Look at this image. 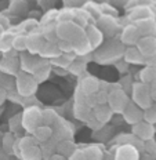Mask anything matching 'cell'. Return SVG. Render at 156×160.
Masks as SVG:
<instances>
[{"instance_id":"cell-1","label":"cell","mask_w":156,"mask_h":160,"mask_svg":"<svg viewBox=\"0 0 156 160\" xmlns=\"http://www.w3.org/2000/svg\"><path fill=\"white\" fill-rule=\"evenodd\" d=\"M14 76H15V90L18 91V94H21L22 97L36 94V91L39 88V83L36 82V79L33 78L32 73L19 69Z\"/></svg>"},{"instance_id":"cell-2","label":"cell","mask_w":156,"mask_h":160,"mask_svg":"<svg viewBox=\"0 0 156 160\" xmlns=\"http://www.w3.org/2000/svg\"><path fill=\"white\" fill-rule=\"evenodd\" d=\"M57 36L61 40L75 43L84 36V28L78 25L75 21H61L57 22Z\"/></svg>"},{"instance_id":"cell-3","label":"cell","mask_w":156,"mask_h":160,"mask_svg":"<svg viewBox=\"0 0 156 160\" xmlns=\"http://www.w3.org/2000/svg\"><path fill=\"white\" fill-rule=\"evenodd\" d=\"M130 99L142 109L148 108V106L153 102L151 91H149V86L140 82V80H138V82L134 80V83H133V87L130 91Z\"/></svg>"},{"instance_id":"cell-4","label":"cell","mask_w":156,"mask_h":160,"mask_svg":"<svg viewBox=\"0 0 156 160\" xmlns=\"http://www.w3.org/2000/svg\"><path fill=\"white\" fill-rule=\"evenodd\" d=\"M21 120L25 132H32L38 126L42 124V106L32 105L24 108L21 112Z\"/></svg>"},{"instance_id":"cell-5","label":"cell","mask_w":156,"mask_h":160,"mask_svg":"<svg viewBox=\"0 0 156 160\" xmlns=\"http://www.w3.org/2000/svg\"><path fill=\"white\" fill-rule=\"evenodd\" d=\"M130 101V95L124 91L123 88H115L108 91V101L107 104L111 106L115 115H122L123 109Z\"/></svg>"},{"instance_id":"cell-6","label":"cell","mask_w":156,"mask_h":160,"mask_svg":"<svg viewBox=\"0 0 156 160\" xmlns=\"http://www.w3.org/2000/svg\"><path fill=\"white\" fill-rule=\"evenodd\" d=\"M95 25L98 26L99 31L104 33L105 39L113 38L119 31V22H118V19H116V17L104 14V12L95 19Z\"/></svg>"},{"instance_id":"cell-7","label":"cell","mask_w":156,"mask_h":160,"mask_svg":"<svg viewBox=\"0 0 156 160\" xmlns=\"http://www.w3.org/2000/svg\"><path fill=\"white\" fill-rule=\"evenodd\" d=\"M53 127V137H54L57 141L59 139H66V138H73L75 134V128L73 124L71 122H68L64 118H59L55 120V123L51 126Z\"/></svg>"},{"instance_id":"cell-8","label":"cell","mask_w":156,"mask_h":160,"mask_svg":"<svg viewBox=\"0 0 156 160\" xmlns=\"http://www.w3.org/2000/svg\"><path fill=\"white\" fill-rule=\"evenodd\" d=\"M131 132L134 134L137 138L142 139V141H147V139L153 138L156 134V128L153 124L145 122L144 119L137 122L135 124H131Z\"/></svg>"},{"instance_id":"cell-9","label":"cell","mask_w":156,"mask_h":160,"mask_svg":"<svg viewBox=\"0 0 156 160\" xmlns=\"http://www.w3.org/2000/svg\"><path fill=\"white\" fill-rule=\"evenodd\" d=\"M141 152L131 144H118L115 149V160H138Z\"/></svg>"},{"instance_id":"cell-10","label":"cell","mask_w":156,"mask_h":160,"mask_svg":"<svg viewBox=\"0 0 156 160\" xmlns=\"http://www.w3.org/2000/svg\"><path fill=\"white\" fill-rule=\"evenodd\" d=\"M44 42H46V39L43 38L39 28L26 33V51L32 52V54H39L43 44H44Z\"/></svg>"},{"instance_id":"cell-11","label":"cell","mask_w":156,"mask_h":160,"mask_svg":"<svg viewBox=\"0 0 156 160\" xmlns=\"http://www.w3.org/2000/svg\"><path fill=\"white\" fill-rule=\"evenodd\" d=\"M140 38H141V33L134 22L124 25L120 32V42L124 46H135V43L138 42Z\"/></svg>"},{"instance_id":"cell-12","label":"cell","mask_w":156,"mask_h":160,"mask_svg":"<svg viewBox=\"0 0 156 160\" xmlns=\"http://www.w3.org/2000/svg\"><path fill=\"white\" fill-rule=\"evenodd\" d=\"M142 115H144V109L140 108L137 104H134L131 99L128 101V104L126 105V108L123 109V112H122L123 120L130 126L142 120Z\"/></svg>"},{"instance_id":"cell-13","label":"cell","mask_w":156,"mask_h":160,"mask_svg":"<svg viewBox=\"0 0 156 160\" xmlns=\"http://www.w3.org/2000/svg\"><path fill=\"white\" fill-rule=\"evenodd\" d=\"M84 36H86V39L88 40V43H90L93 51H94L95 48H98L99 46L102 44V42L105 40L104 33L98 29L95 22H91V24H88L84 28Z\"/></svg>"},{"instance_id":"cell-14","label":"cell","mask_w":156,"mask_h":160,"mask_svg":"<svg viewBox=\"0 0 156 160\" xmlns=\"http://www.w3.org/2000/svg\"><path fill=\"white\" fill-rule=\"evenodd\" d=\"M18 59H19V68L25 72H29L32 73L35 71V68L38 66L39 61L42 59V57L39 54H32L29 51H21L18 55Z\"/></svg>"},{"instance_id":"cell-15","label":"cell","mask_w":156,"mask_h":160,"mask_svg":"<svg viewBox=\"0 0 156 160\" xmlns=\"http://www.w3.org/2000/svg\"><path fill=\"white\" fill-rule=\"evenodd\" d=\"M79 88L84 95L93 94V92H97L99 90V79L95 78L93 75H88L86 73L84 76L80 78V82H79Z\"/></svg>"},{"instance_id":"cell-16","label":"cell","mask_w":156,"mask_h":160,"mask_svg":"<svg viewBox=\"0 0 156 160\" xmlns=\"http://www.w3.org/2000/svg\"><path fill=\"white\" fill-rule=\"evenodd\" d=\"M51 71H53V65L50 64V59L42 58L40 61H39L38 66L35 68V71L32 72V75H33V78L36 79V82L40 84V83H44L46 80L50 78Z\"/></svg>"},{"instance_id":"cell-17","label":"cell","mask_w":156,"mask_h":160,"mask_svg":"<svg viewBox=\"0 0 156 160\" xmlns=\"http://www.w3.org/2000/svg\"><path fill=\"white\" fill-rule=\"evenodd\" d=\"M122 58L128 65H144V55L140 52L135 46H124V50L122 52Z\"/></svg>"},{"instance_id":"cell-18","label":"cell","mask_w":156,"mask_h":160,"mask_svg":"<svg viewBox=\"0 0 156 160\" xmlns=\"http://www.w3.org/2000/svg\"><path fill=\"white\" fill-rule=\"evenodd\" d=\"M135 47L140 50L144 57H148L156 52V36H141L135 43Z\"/></svg>"},{"instance_id":"cell-19","label":"cell","mask_w":156,"mask_h":160,"mask_svg":"<svg viewBox=\"0 0 156 160\" xmlns=\"http://www.w3.org/2000/svg\"><path fill=\"white\" fill-rule=\"evenodd\" d=\"M148 17H153V11H152V8L149 7L148 4L134 6V7L128 8L127 19L130 22H135V21H138V19L148 18Z\"/></svg>"},{"instance_id":"cell-20","label":"cell","mask_w":156,"mask_h":160,"mask_svg":"<svg viewBox=\"0 0 156 160\" xmlns=\"http://www.w3.org/2000/svg\"><path fill=\"white\" fill-rule=\"evenodd\" d=\"M137 25L141 36H156V18L155 17H148L134 22Z\"/></svg>"},{"instance_id":"cell-21","label":"cell","mask_w":156,"mask_h":160,"mask_svg":"<svg viewBox=\"0 0 156 160\" xmlns=\"http://www.w3.org/2000/svg\"><path fill=\"white\" fill-rule=\"evenodd\" d=\"M19 59L18 57H10L3 55L0 59V72L8 73V75H15L19 71Z\"/></svg>"},{"instance_id":"cell-22","label":"cell","mask_w":156,"mask_h":160,"mask_svg":"<svg viewBox=\"0 0 156 160\" xmlns=\"http://www.w3.org/2000/svg\"><path fill=\"white\" fill-rule=\"evenodd\" d=\"M91 111H93V115H94L99 122L104 123V124H108V123L113 119V115H115L113 111H112L111 106L108 104H98V105H95Z\"/></svg>"},{"instance_id":"cell-23","label":"cell","mask_w":156,"mask_h":160,"mask_svg":"<svg viewBox=\"0 0 156 160\" xmlns=\"http://www.w3.org/2000/svg\"><path fill=\"white\" fill-rule=\"evenodd\" d=\"M57 22L58 21H48V22H43L39 24V29H40L43 38L47 42H57L58 36H57Z\"/></svg>"},{"instance_id":"cell-24","label":"cell","mask_w":156,"mask_h":160,"mask_svg":"<svg viewBox=\"0 0 156 160\" xmlns=\"http://www.w3.org/2000/svg\"><path fill=\"white\" fill-rule=\"evenodd\" d=\"M59 54H61V51H59V48L57 46V42H47V40L44 42L40 52H39V55L46 59H53L55 57H58Z\"/></svg>"},{"instance_id":"cell-25","label":"cell","mask_w":156,"mask_h":160,"mask_svg":"<svg viewBox=\"0 0 156 160\" xmlns=\"http://www.w3.org/2000/svg\"><path fill=\"white\" fill-rule=\"evenodd\" d=\"M76 145L73 142V139L72 138H66V139H59V141L57 142V153H59V155H62L65 159H68L69 156L72 155V152L76 149Z\"/></svg>"},{"instance_id":"cell-26","label":"cell","mask_w":156,"mask_h":160,"mask_svg":"<svg viewBox=\"0 0 156 160\" xmlns=\"http://www.w3.org/2000/svg\"><path fill=\"white\" fill-rule=\"evenodd\" d=\"M75 58H76V54L73 51H72V52H61L58 57L50 59V64H51L53 66H57V68L66 69L69 66V64H71Z\"/></svg>"},{"instance_id":"cell-27","label":"cell","mask_w":156,"mask_h":160,"mask_svg":"<svg viewBox=\"0 0 156 160\" xmlns=\"http://www.w3.org/2000/svg\"><path fill=\"white\" fill-rule=\"evenodd\" d=\"M19 159L22 160H42L43 156H42V151H40V146L38 145H32V146H28V148L22 149L18 155Z\"/></svg>"},{"instance_id":"cell-28","label":"cell","mask_w":156,"mask_h":160,"mask_svg":"<svg viewBox=\"0 0 156 160\" xmlns=\"http://www.w3.org/2000/svg\"><path fill=\"white\" fill-rule=\"evenodd\" d=\"M31 134L35 137L36 141L40 144V142L47 141V139H50L53 137V127L51 126H47V124H40L33 130Z\"/></svg>"},{"instance_id":"cell-29","label":"cell","mask_w":156,"mask_h":160,"mask_svg":"<svg viewBox=\"0 0 156 160\" xmlns=\"http://www.w3.org/2000/svg\"><path fill=\"white\" fill-rule=\"evenodd\" d=\"M86 160H101L102 153H104V148L99 144H91L83 148Z\"/></svg>"},{"instance_id":"cell-30","label":"cell","mask_w":156,"mask_h":160,"mask_svg":"<svg viewBox=\"0 0 156 160\" xmlns=\"http://www.w3.org/2000/svg\"><path fill=\"white\" fill-rule=\"evenodd\" d=\"M73 118L80 120V122H86L88 116L91 115V108H88L84 102H73Z\"/></svg>"},{"instance_id":"cell-31","label":"cell","mask_w":156,"mask_h":160,"mask_svg":"<svg viewBox=\"0 0 156 160\" xmlns=\"http://www.w3.org/2000/svg\"><path fill=\"white\" fill-rule=\"evenodd\" d=\"M7 127H8V131L14 132L15 137H21L19 134H24L25 130L22 127V120H21V112L19 113H15V115H13L11 118L8 119L7 122Z\"/></svg>"},{"instance_id":"cell-32","label":"cell","mask_w":156,"mask_h":160,"mask_svg":"<svg viewBox=\"0 0 156 160\" xmlns=\"http://www.w3.org/2000/svg\"><path fill=\"white\" fill-rule=\"evenodd\" d=\"M144 68L138 72L137 79L140 82L145 83V84H149L151 82H153L156 79V68L155 66H149V65H142Z\"/></svg>"},{"instance_id":"cell-33","label":"cell","mask_w":156,"mask_h":160,"mask_svg":"<svg viewBox=\"0 0 156 160\" xmlns=\"http://www.w3.org/2000/svg\"><path fill=\"white\" fill-rule=\"evenodd\" d=\"M57 142H58L57 139H55L54 137H51V138L47 139V141L40 142V144H39L43 159H47L48 160L50 156H51L53 153H55V151H57Z\"/></svg>"},{"instance_id":"cell-34","label":"cell","mask_w":156,"mask_h":160,"mask_svg":"<svg viewBox=\"0 0 156 160\" xmlns=\"http://www.w3.org/2000/svg\"><path fill=\"white\" fill-rule=\"evenodd\" d=\"M15 134L11 131H6L3 132L2 141H0V145H2L3 151H4L7 155H13V148H14V142H15Z\"/></svg>"},{"instance_id":"cell-35","label":"cell","mask_w":156,"mask_h":160,"mask_svg":"<svg viewBox=\"0 0 156 160\" xmlns=\"http://www.w3.org/2000/svg\"><path fill=\"white\" fill-rule=\"evenodd\" d=\"M93 48L88 43V40L86 39V36H83L78 40V42L73 43V52L76 54V57H80V55H86L88 52H91Z\"/></svg>"},{"instance_id":"cell-36","label":"cell","mask_w":156,"mask_h":160,"mask_svg":"<svg viewBox=\"0 0 156 160\" xmlns=\"http://www.w3.org/2000/svg\"><path fill=\"white\" fill-rule=\"evenodd\" d=\"M14 32L2 31L0 33V52H4L13 47V39H14Z\"/></svg>"},{"instance_id":"cell-37","label":"cell","mask_w":156,"mask_h":160,"mask_svg":"<svg viewBox=\"0 0 156 160\" xmlns=\"http://www.w3.org/2000/svg\"><path fill=\"white\" fill-rule=\"evenodd\" d=\"M86 65L83 61H80L79 58H75L73 61L69 64V66L66 68L68 73H72V75H76V76H83L86 73Z\"/></svg>"},{"instance_id":"cell-38","label":"cell","mask_w":156,"mask_h":160,"mask_svg":"<svg viewBox=\"0 0 156 160\" xmlns=\"http://www.w3.org/2000/svg\"><path fill=\"white\" fill-rule=\"evenodd\" d=\"M59 118V115L57 111L53 108H46L42 109V124H47V126H53L55 123V120Z\"/></svg>"},{"instance_id":"cell-39","label":"cell","mask_w":156,"mask_h":160,"mask_svg":"<svg viewBox=\"0 0 156 160\" xmlns=\"http://www.w3.org/2000/svg\"><path fill=\"white\" fill-rule=\"evenodd\" d=\"M82 8L83 10H86V11L90 14L94 19H97L99 15L102 14V11H101V6L98 4V3H95V2H93V0H87L86 3H83L82 4Z\"/></svg>"},{"instance_id":"cell-40","label":"cell","mask_w":156,"mask_h":160,"mask_svg":"<svg viewBox=\"0 0 156 160\" xmlns=\"http://www.w3.org/2000/svg\"><path fill=\"white\" fill-rule=\"evenodd\" d=\"M0 87H3L4 90H7V91L14 90L15 88V76L0 72Z\"/></svg>"},{"instance_id":"cell-41","label":"cell","mask_w":156,"mask_h":160,"mask_svg":"<svg viewBox=\"0 0 156 160\" xmlns=\"http://www.w3.org/2000/svg\"><path fill=\"white\" fill-rule=\"evenodd\" d=\"M13 48H15L18 52L25 51L26 50V33L19 32L14 35V39H13Z\"/></svg>"},{"instance_id":"cell-42","label":"cell","mask_w":156,"mask_h":160,"mask_svg":"<svg viewBox=\"0 0 156 160\" xmlns=\"http://www.w3.org/2000/svg\"><path fill=\"white\" fill-rule=\"evenodd\" d=\"M75 19V7H64L57 11V21H73Z\"/></svg>"},{"instance_id":"cell-43","label":"cell","mask_w":156,"mask_h":160,"mask_svg":"<svg viewBox=\"0 0 156 160\" xmlns=\"http://www.w3.org/2000/svg\"><path fill=\"white\" fill-rule=\"evenodd\" d=\"M142 119L145 122L151 123V124H156V102H152L148 108L144 109V115H142Z\"/></svg>"},{"instance_id":"cell-44","label":"cell","mask_w":156,"mask_h":160,"mask_svg":"<svg viewBox=\"0 0 156 160\" xmlns=\"http://www.w3.org/2000/svg\"><path fill=\"white\" fill-rule=\"evenodd\" d=\"M118 83L120 84V87L123 88L128 95H130V91H131V87H133V83H134V79H133V76L130 75V73L122 75V78H120V80H119Z\"/></svg>"},{"instance_id":"cell-45","label":"cell","mask_w":156,"mask_h":160,"mask_svg":"<svg viewBox=\"0 0 156 160\" xmlns=\"http://www.w3.org/2000/svg\"><path fill=\"white\" fill-rule=\"evenodd\" d=\"M84 123H86V124H87V127L90 128L93 132H94V131H98L99 128H102V127H104V126H105L104 123H102V122H99V120H98L97 118H95L94 115H93V111H91V115L88 116V119L86 120Z\"/></svg>"},{"instance_id":"cell-46","label":"cell","mask_w":156,"mask_h":160,"mask_svg":"<svg viewBox=\"0 0 156 160\" xmlns=\"http://www.w3.org/2000/svg\"><path fill=\"white\" fill-rule=\"evenodd\" d=\"M38 28H39V21H36V19H32V18H29V19H26V21H24L21 24V26H19L21 32H24V33H29V32L35 31V29H38Z\"/></svg>"},{"instance_id":"cell-47","label":"cell","mask_w":156,"mask_h":160,"mask_svg":"<svg viewBox=\"0 0 156 160\" xmlns=\"http://www.w3.org/2000/svg\"><path fill=\"white\" fill-rule=\"evenodd\" d=\"M10 10H11L14 14H22L26 10V3L24 0H13L11 6H10Z\"/></svg>"},{"instance_id":"cell-48","label":"cell","mask_w":156,"mask_h":160,"mask_svg":"<svg viewBox=\"0 0 156 160\" xmlns=\"http://www.w3.org/2000/svg\"><path fill=\"white\" fill-rule=\"evenodd\" d=\"M113 65H115L116 71H118L119 73H120V75H126V73H128V69H130V65H128V64L124 61L123 58H119V59H116V61L113 62Z\"/></svg>"},{"instance_id":"cell-49","label":"cell","mask_w":156,"mask_h":160,"mask_svg":"<svg viewBox=\"0 0 156 160\" xmlns=\"http://www.w3.org/2000/svg\"><path fill=\"white\" fill-rule=\"evenodd\" d=\"M22 108H26V106H32V105H40V102H39V99L36 98V95H26V97H22L21 99V104Z\"/></svg>"},{"instance_id":"cell-50","label":"cell","mask_w":156,"mask_h":160,"mask_svg":"<svg viewBox=\"0 0 156 160\" xmlns=\"http://www.w3.org/2000/svg\"><path fill=\"white\" fill-rule=\"evenodd\" d=\"M57 46H58V48H59V51L61 52H72L73 51V43L66 42V40L58 39L57 40Z\"/></svg>"},{"instance_id":"cell-51","label":"cell","mask_w":156,"mask_h":160,"mask_svg":"<svg viewBox=\"0 0 156 160\" xmlns=\"http://www.w3.org/2000/svg\"><path fill=\"white\" fill-rule=\"evenodd\" d=\"M69 160H86L84 158V152H83V148H79L76 146V149L72 152V155L68 158Z\"/></svg>"},{"instance_id":"cell-52","label":"cell","mask_w":156,"mask_h":160,"mask_svg":"<svg viewBox=\"0 0 156 160\" xmlns=\"http://www.w3.org/2000/svg\"><path fill=\"white\" fill-rule=\"evenodd\" d=\"M84 104L88 106V108H94L95 105H98L97 102V95H95V92H93V94H88L84 97Z\"/></svg>"},{"instance_id":"cell-53","label":"cell","mask_w":156,"mask_h":160,"mask_svg":"<svg viewBox=\"0 0 156 160\" xmlns=\"http://www.w3.org/2000/svg\"><path fill=\"white\" fill-rule=\"evenodd\" d=\"M95 95H97V102L98 104H107V101H108V91L107 90L99 88L98 91L95 92Z\"/></svg>"},{"instance_id":"cell-54","label":"cell","mask_w":156,"mask_h":160,"mask_svg":"<svg viewBox=\"0 0 156 160\" xmlns=\"http://www.w3.org/2000/svg\"><path fill=\"white\" fill-rule=\"evenodd\" d=\"M142 4H151V0H127V4H126V8L134 7V6H142Z\"/></svg>"},{"instance_id":"cell-55","label":"cell","mask_w":156,"mask_h":160,"mask_svg":"<svg viewBox=\"0 0 156 160\" xmlns=\"http://www.w3.org/2000/svg\"><path fill=\"white\" fill-rule=\"evenodd\" d=\"M144 65L155 66V68H156V52H155V54L148 55V57H144Z\"/></svg>"},{"instance_id":"cell-56","label":"cell","mask_w":156,"mask_h":160,"mask_svg":"<svg viewBox=\"0 0 156 160\" xmlns=\"http://www.w3.org/2000/svg\"><path fill=\"white\" fill-rule=\"evenodd\" d=\"M149 91H151V95H152V99H153V102H156V79L153 82L149 83Z\"/></svg>"},{"instance_id":"cell-57","label":"cell","mask_w":156,"mask_h":160,"mask_svg":"<svg viewBox=\"0 0 156 160\" xmlns=\"http://www.w3.org/2000/svg\"><path fill=\"white\" fill-rule=\"evenodd\" d=\"M7 101V90L0 87V106L4 105V102Z\"/></svg>"},{"instance_id":"cell-58","label":"cell","mask_w":156,"mask_h":160,"mask_svg":"<svg viewBox=\"0 0 156 160\" xmlns=\"http://www.w3.org/2000/svg\"><path fill=\"white\" fill-rule=\"evenodd\" d=\"M108 3L112 6H122V7H126L127 0H108Z\"/></svg>"},{"instance_id":"cell-59","label":"cell","mask_w":156,"mask_h":160,"mask_svg":"<svg viewBox=\"0 0 156 160\" xmlns=\"http://www.w3.org/2000/svg\"><path fill=\"white\" fill-rule=\"evenodd\" d=\"M8 158V155L4 151H3V148H2V145H0V159H7Z\"/></svg>"},{"instance_id":"cell-60","label":"cell","mask_w":156,"mask_h":160,"mask_svg":"<svg viewBox=\"0 0 156 160\" xmlns=\"http://www.w3.org/2000/svg\"><path fill=\"white\" fill-rule=\"evenodd\" d=\"M93 2L98 3V4H102V3H107V2H108V0H93Z\"/></svg>"},{"instance_id":"cell-61","label":"cell","mask_w":156,"mask_h":160,"mask_svg":"<svg viewBox=\"0 0 156 160\" xmlns=\"http://www.w3.org/2000/svg\"><path fill=\"white\" fill-rule=\"evenodd\" d=\"M2 115H3V105L0 106V116H2Z\"/></svg>"},{"instance_id":"cell-62","label":"cell","mask_w":156,"mask_h":160,"mask_svg":"<svg viewBox=\"0 0 156 160\" xmlns=\"http://www.w3.org/2000/svg\"><path fill=\"white\" fill-rule=\"evenodd\" d=\"M2 137H3V132L0 131V141H2Z\"/></svg>"},{"instance_id":"cell-63","label":"cell","mask_w":156,"mask_h":160,"mask_svg":"<svg viewBox=\"0 0 156 160\" xmlns=\"http://www.w3.org/2000/svg\"><path fill=\"white\" fill-rule=\"evenodd\" d=\"M2 31H3V26H2V25H0V33H2Z\"/></svg>"}]
</instances>
